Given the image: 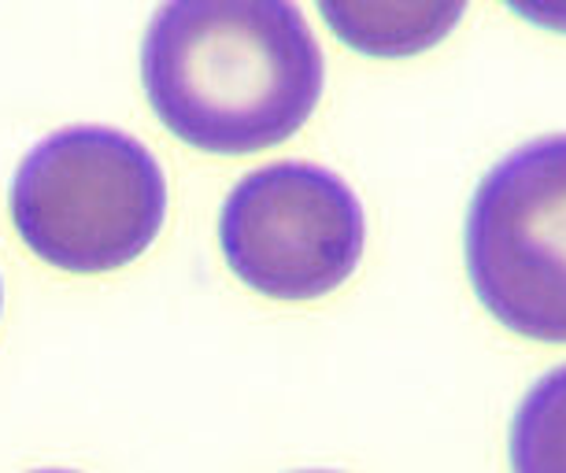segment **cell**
Wrapping results in <instances>:
<instances>
[{
  "instance_id": "6da1fadb",
  "label": "cell",
  "mask_w": 566,
  "mask_h": 473,
  "mask_svg": "<svg viewBox=\"0 0 566 473\" xmlns=\"http://www.w3.org/2000/svg\"><path fill=\"white\" fill-rule=\"evenodd\" d=\"M323 49L290 0H178L148 23L145 96L178 141L211 156L274 148L323 96Z\"/></svg>"
},
{
  "instance_id": "7a4b0ae2",
  "label": "cell",
  "mask_w": 566,
  "mask_h": 473,
  "mask_svg": "<svg viewBox=\"0 0 566 473\" xmlns=\"http://www.w3.org/2000/svg\"><path fill=\"white\" fill-rule=\"evenodd\" d=\"M167 214L156 156L130 134L71 126L30 148L12 181V222L38 260L108 274L153 249Z\"/></svg>"
},
{
  "instance_id": "3957f363",
  "label": "cell",
  "mask_w": 566,
  "mask_h": 473,
  "mask_svg": "<svg viewBox=\"0 0 566 473\" xmlns=\"http://www.w3.org/2000/svg\"><path fill=\"white\" fill-rule=\"evenodd\" d=\"M467 274L500 326L566 344V134L507 153L467 211Z\"/></svg>"
},
{
  "instance_id": "277c9868",
  "label": "cell",
  "mask_w": 566,
  "mask_h": 473,
  "mask_svg": "<svg viewBox=\"0 0 566 473\" xmlns=\"http://www.w3.org/2000/svg\"><path fill=\"white\" fill-rule=\"evenodd\" d=\"M219 244L233 277L260 296L318 299L356 274L367 219L345 178L290 159L230 189Z\"/></svg>"
},
{
  "instance_id": "5b68a950",
  "label": "cell",
  "mask_w": 566,
  "mask_h": 473,
  "mask_svg": "<svg viewBox=\"0 0 566 473\" xmlns=\"http://www.w3.org/2000/svg\"><path fill=\"white\" fill-rule=\"evenodd\" d=\"M323 19L329 30L348 41L356 52L367 56H411L437 45L448 38L459 19H463V4H403V0H389V4H334L326 0Z\"/></svg>"
},
{
  "instance_id": "8992f818",
  "label": "cell",
  "mask_w": 566,
  "mask_h": 473,
  "mask_svg": "<svg viewBox=\"0 0 566 473\" xmlns=\"http://www.w3.org/2000/svg\"><path fill=\"white\" fill-rule=\"evenodd\" d=\"M511 470L566 473V367L544 374L522 396L511 422Z\"/></svg>"
},
{
  "instance_id": "52a82bcc",
  "label": "cell",
  "mask_w": 566,
  "mask_h": 473,
  "mask_svg": "<svg viewBox=\"0 0 566 473\" xmlns=\"http://www.w3.org/2000/svg\"><path fill=\"white\" fill-rule=\"evenodd\" d=\"M0 307H4V285H0Z\"/></svg>"
},
{
  "instance_id": "ba28073f",
  "label": "cell",
  "mask_w": 566,
  "mask_h": 473,
  "mask_svg": "<svg viewBox=\"0 0 566 473\" xmlns=\"http://www.w3.org/2000/svg\"><path fill=\"white\" fill-rule=\"evenodd\" d=\"M41 473H67V470H41Z\"/></svg>"
}]
</instances>
